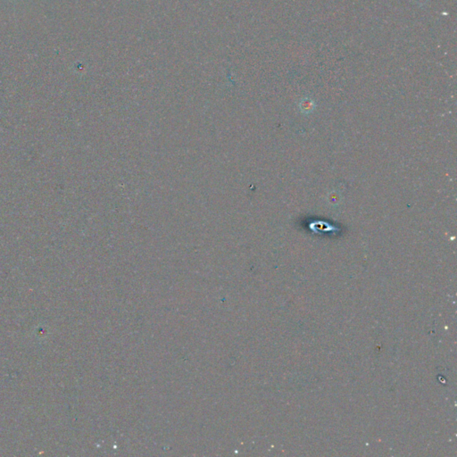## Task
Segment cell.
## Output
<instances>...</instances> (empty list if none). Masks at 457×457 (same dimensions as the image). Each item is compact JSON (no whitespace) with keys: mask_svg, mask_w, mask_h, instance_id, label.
Wrapping results in <instances>:
<instances>
[{"mask_svg":"<svg viewBox=\"0 0 457 457\" xmlns=\"http://www.w3.org/2000/svg\"><path fill=\"white\" fill-rule=\"evenodd\" d=\"M428 1L429 0H414V2H415L416 4L418 5V6H420V7H424L425 5L427 4Z\"/></svg>","mask_w":457,"mask_h":457,"instance_id":"obj_1","label":"cell"}]
</instances>
